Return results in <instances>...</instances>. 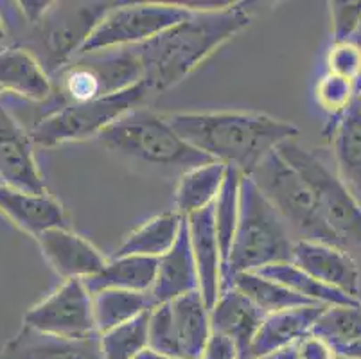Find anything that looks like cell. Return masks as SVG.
Segmentation results:
<instances>
[{
    "label": "cell",
    "mask_w": 361,
    "mask_h": 359,
    "mask_svg": "<svg viewBox=\"0 0 361 359\" xmlns=\"http://www.w3.org/2000/svg\"><path fill=\"white\" fill-rule=\"evenodd\" d=\"M250 20V13L239 4L196 8L187 20L131 47L149 94H162L182 83L209 56L248 28Z\"/></svg>",
    "instance_id": "6da1fadb"
},
{
    "label": "cell",
    "mask_w": 361,
    "mask_h": 359,
    "mask_svg": "<svg viewBox=\"0 0 361 359\" xmlns=\"http://www.w3.org/2000/svg\"><path fill=\"white\" fill-rule=\"evenodd\" d=\"M164 117L195 150L246 176L268 154L300 133L295 124L257 111L166 114Z\"/></svg>",
    "instance_id": "7a4b0ae2"
},
{
    "label": "cell",
    "mask_w": 361,
    "mask_h": 359,
    "mask_svg": "<svg viewBox=\"0 0 361 359\" xmlns=\"http://www.w3.org/2000/svg\"><path fill=\"white\" fill-rule=\"evenodd\" d=\"M295 243L297 239L284 219L259 190L254 180L243 174L238 229L223 276V291L238 273L259 272L266 266L291 262Z\"/></svg>",
    "instance_id": "3957f363"
},
{
    "label": "cell",
    "mask_w": 361,
    "mask_h": 359,
    "mask_svg": "<svg viewBox=\"0 0 361 359\" xmlns=\"http://www.w3.org/2000/svg\"><path fill=\"white\" fill-rule=\"evenodd\" d=\"M104 147L135 162L167 171H187L214 162L187 144L164 115L139 107L97 137Z\"/></svg>",
    "instance_id": "277c9868"
},
{
    "label": "cell",
    "mask_w": 361,
    "mask_h": 359,
    "mask_svg": "<svg viewBox=\"0 0 361 359\" xmlns=\"http://www.w3.org/2000/svg\"><path fill=\"white\" fill-rule=\"evenodd\" d=\"M248 176L284 219L297 241L343 246L340 237L327 225L311 187L279 151L268 154Z\"/></svg>",
    "instance_id": "5b68a950"
},
{
    "label": "cell",
    "mask_w": 361,
    "mask_h": 359,
    "mask_svg": "<svg viewBox=\"0 0 361 359\" xmlns=\"http://www.w3.org/2000/svg\"><path fill=\"white\" fill-rule=\"evenodd\" d=\"M147 95L149 90L142 81L108 97L87 103L65 104L45 115L32 128V142L38 147H54L68 142H80L92 137L97 138L121 117L142 107Z\"/></svg>",
    "instance_id": "8992f818"
},
{
    "label": "cell",
    "mask_w": 361,
    "mask_h": 359,
    "mask_svg": "<svg viewBox=\"0 0 361 359\" xmlns=\"http://www.w3.org/2000/svg\"><path fill=\"white\" fill-rule=\"evenodd\" d=\"M277 151L311 187L327 225L343 246H361V205L336 171H331L317 153L302 147L297 140H288Z\"/></svg>",
    "instance_id": "52a82bcc"
},
{
    "label": "cell",
    "mask_w": 361,
    "mask_h": 359,
    "mask_svg": "<svg viewBox=\"0 0 361 359\" xmlns=\"http://www.w3.org/2000/svg\"><path fill=\"white\" fill-rule=\"evenodd\" d=\"M195 9L171 2L116 4L99 20L78 56L142 45L189 18Z\"/></svg>",
    "instance_id": "ba28073f"
},
{
    "label": "cell",
    "mask_w": 361,
    "mask_h": 359,
    "mask_svg": "<svg viewBox=\"0 0 361 359\" xmlns=\"http://www.w3.org/2000/svg\"><path fill=\"white\" fill-rule=\"evenodd\" d=\"M58 74L61 107L96 101L142 83V68L131 47L78 56Z\"/></svg>",
    "instance_id": "9c48e42d"
},
{
    "label": "cell",
    "mask_w": 361,
    "mask_h": 359,
    "mask_svg": "<svg viewBox=\"0 0 361 359\" xmlns=\"http://www.w3.org/2000/svg\"><path fill=\"white\" fill-rule=\"evenodd\" d=\"M211 336V309L200 291L151 309L149 351L157 354L200 359Z\"/></svg>",
    "instance_id": "30bf717a"
},
{
    "label": "cell",
    "mask_w": 361,
    "mask_h": 359,
    "mask_svg": "<svg viewBox=\"0 0 361 359\" xmlns=\"http://www.w3.org/2000/svg\"><path fill=\"white\" fill-rule=\"evenodd\" d=\"M24 325L42 334L67 340H85L99 334L94 320L92 295L80 279L63 281L47 298L29 309Z\"/></svg>",
    "instance_id": "8fae6325"
},
{
    "label": "cell",
    "mask_w": 361,
    "mask_h": 359,
    "mask_svg": "<svg viewBox=\"0 0 361 359\" xmlns=\"http://www.w3.org/2000/svg\"><path fill=\"white\" fill-rule=\"evenodd\" d=\"M114 6L116 2L52 4L51 11L42 20L47 25V31H44L47 72H60L72 59L78 58L90 32Z\"/></svg>",
    "instance_id": "7c38bea8"
},
{
    "label": "cell",
    "mask_w": 361,
    "mask_h": 359,
    "mask_svg": "<svg viewBox=\"0 0 361 359\" xmlns=\"http://www.w3.org/2000/svg\"><path fill=\"white\" fill-rule=\"evenodd\" d=\"M0 183L13 189L45 194V180L35 157L31 133L20 126L0 99Z\"/></svg>",
    "instance_id": "4fadbf2b"
},
{
    "label": "cell",
    "mask_w": 361,
    "mask_h": 359,
    "mask_svg": "<svg viewBox=\"0 0 361 359\" xmlns=\"http://www.w3.org/2000/svg\"><path fill=\"white\" fill-rule=\"evenodd\" d=\"M291 262L314 276L322 284L360 298V268L343 246L317 241H297Z\"/></svg>",
    "instance_id": "5bb4252c"
},
{
    "label": "cell",
    "mask_w": 361,
    "mask_h": 359,
    "mask_svg": "<svg viewBox=\"0 0 361 359\" xmlns=\"http://www.w3.org/2000/svg\"><path fill=\"white\" fill-rule=\"evenodd\" d=\"M42 253L63 281H85L104 268L106 257L80 233L56 226L36 237Z\"/></svg>",
    "instance_id": "9a60e30c"
},
{
    "label": "cell",
    "mask_w": 361,
    "mask_h": 359,
    "mask_svg": "<svg viewBox=\"0 0 361 359\" xmlns=\"http://www.w3.org/2000/svg\"><path fill=\"white\" fill-rule=\"evenodd\" d=\"M192 257L198 269L200 295L212 309L223 293V259L214 223V205L185 217Z\"/></svg>",
    "instance_id": "2e32d148"
},
{
    "label": "cell",
    "mask_w": 361,
    "mask_h": 359,
    "mask_svg": "<svg viewBox=\"0 0 361 359\" xmlns=\"http://www.w3.org/2000/svg\"><path fill=\"white\" fill-rule=\"evenodd\" d=\"M327 305L310 304L266 315L254 338L250 359H268L270 355L293 347L304 336L311 334L314 322Z\"/></svg>",
    "instance_id": "e0dca14e"
},
{
    "label": "cell",
    "mask_w": 361,
    "mask_h": 359,
    "mask_svg": "<svg viewBox=\"0 0 361 359\" xmlns=\"http://www.w3.org/2000/svg\"><path fill=\"white\" fill-rule=\"evenodd\" d=\"M264 312L241 291L228 288L211 309L212 332L225 336L238 347L239 359H250L254 338L264 320Z\"/></svg>",
    "instance_id": "ac0fdd59"
},
{
    "label": "cell",
    "mask_w": 361,
    "mask_h": 359,
    "mask_svg": "<svg viewBox=\"0 0 361 359\" xmlns=\"http://www.w3.org/2000/svg\"><path fill=\"white\" fill-rule=\"evenodd\" d=\"M195 291H200L198 269L192 257L187 223H183L175 246L159 259L155 284L151 288L149 296L157 308Z\"/></svg>",
    "instance_id": "d6986e66"
},
{
    "label": "cell",
    "mask_w": 361,
    "mask_h": 359,
    "mask_svg": "<svg viewBox=\"0 0 361 359\" xmlns=\"http://www.w3.org/2000/svg\"><path fill=\"white\" fill-rule=\"evenodd\" d=\"M0 212L35 239L56 226H67L63 207L51 194L27 193L6 183H0Z\"/></svg>",
    "instance_id": "ffe728a7"
},
{
    "label": "cell",
    "mask_w": 361,
    "mask_h": 359,
    "mask_svg": "<svg viewBox=\"0 0 361 359\" xmlns=\"http://www.w3.org/2000/svg\"><path fill=\"white\" fill-rule=\"evenodd\" d=\"M0 359H103L99 334L85 340H67L22 329L6 345Z\"/></svg>",
    "instance_id": "44dd1931"
},
{
    "label": "cell",
    "mask_w": 361,
    "mask_h": 359,
    "mask_svg": "<svg viewBox=\"0 0 361 359\" xmlns=\"http://www.w3.org/2000/svg\"><path fill=\"white\" fill-rule=\"evenodd\" d=\"M0 90L42 103L52 94V79L44 65L29 51L22 47H2Z\"/></svg>",
    "instance_id": "7402d4cb"
},
{
    "label": "cell",
    "mask_w": 361,
    "mask_h": 359,
    "mask_svg": "<svg viewBox=\"0 0 361 359\" xmlns=\"http://www.w3.org/2000/svg\"><path fill=\"white\" fill-rule=\"evenodd\" d=\"M336 173L347 189L361 197V108L354 103L336 121L329 123Z\"/></svg>",
    "instance_id": "603a6c76"
},
{
    "label": "cell",
    "mask_w": 361,
    "mask_h": 359,
    "mask_svg": "<svg viewBox=\"0 0 361 359\" xmlns=\"http://www.w3.org/2000/svg\"><path fill=\"white\" fill-rule=\"evenodd\" d=\"M159 259L151 257H111L96 275L85 279L90 295L121 289V291L149 293L155 284Z\"/></svg>",
    "instance_id": "cb8c5ba5"
},
{
    "label": "cell",
    "mask_w": 361,
    "mask_h": 359,
    "mask_svg": "<svg viewBox=\"0 0 361 359\" xmlns=\"http://www.w3.org/2000/svg\"><path fill=\"white\" fill-rule=\"evenodd\" d=\"M185 217L176 210L162 212L128 233L114 257H151L160 259L175 246Z\"/></svg>",
    "instance_id": "d4e9b609"
},
{
    "label": "cell",
    "mask_w": 361,
    "mask_h": 359,
    "mask_svg": "<svg viewBox=\"0 0 361 359\" xmlns=\"http://www.w3.org/2000/svg\"><path fill=\"white\" fill-rule=\"evenodd\" d=\"M225 174L226 166L219 162H209L183 173L175 190L176 212L189 217L191 214L214 205L225 182Z\"/></svg>",
    "instance_id": "484cf974"
},
{
    "label": "cell",
    "mask_w": 361,
    "mask_h": 359,
    "mask_svg": "<svg viewBox=\"0 0 361 359\" xmlns=\"http://www.w3.org/2000/svg\"><path fill=\"white\" fill-rule=\"evenodd\" d=\"M259 275L271 279V281L281 282L297 295L304 296L313 304L322 305H361L360 298L345 295V293L338 291V289L329 288V286L322 284L314 276L295 266L293 262H281V264H271L266 268L259 269Z\"/></svg>",
    "instance_id": "4316f807"
},
{
    "label": "cell",
    "mask_w": 361,
    "mask_h": 359,
    "mask_svg": "<svg viewBox=\"0 0 361 359\" xmlns=\"http://www.w3.org/2000/svg\"><path fill=\"white\" fill-rule=\"evenodd\" d=\"M228 288H234L241 291L246 298H250L264 315H271V312L284 311V309L300 308V305H310V302L304 296L297 295L286 286H282L281 282L266 279V276L259 275L257 272H245L238 273L232 276ZM226 288V289H228Z\"/></svg>",
    "instance_id": "83f0119b"
},
{
    "label": "cell",
    "mask_w": 361,
    "mask_h": 359,
    "mask_svg": "<svg viewBox=\"0 0 361 359\" xmlns=\"http://www.w3.org/2000/svg\"><path fill=\"white\" fill-rule=\"evenodd\" d=\"M92 302H94V320L99 334L121 324H126L155 308L149 293L121 291V289L96 293L92 295Z\"/></svg>",
    "instance_id": "f1b7e54d"
},
{
    "label": "cell",
    "mask_w": 361,
    "mask_h": 359,
    "mask_svg": "<svg viewBox=\"0 0 361 359\" xmlns=\"http://www.w3.org/2000/svg\"><path fill=\"white\" fill-rule=\"evenodd\" d=\"M243 173L235 167L226 166L225 182L214 202V223L218 233L219 250L223 259V276H225L226 264L231 259L232 245H234L235 229L239 219V189H241Z\"/></svg>",
    "instance_id": "f546056e"
},
{
    "label": "cell",
    "mask_w": 361,
    "mask_h": 359,
    "mask_svg": "<svg viewBox=\"0 0 361 359\" xmlns=\"http://www.w3.org/2000/svg\"><path fill=\"white\" fill-rule=\"evenodd\" d=\"M149 312L99 334L103 359H139L149 351Z\"/></svg>",
    "instance_id": "4dcf8cb0"
},
{
    "label": "cell",
    "mask_w": 361,
    "mask_h": 359,
    "mask_svg": "<svg viewBox=\"0 0 361 359\" xmlns=\"http://www.w3.org/2000/svg\"><path fill=\"white\" fill-rule=\"evenodd\" d=\"M314 336L334 351L361 340V305H327L313 325Z\"/></svg>",
    "instance_id": "1f68e13d"
},
{
    "label": "cell",
    "mask_w": 361,
    "mask_h": 359,
    "mask_svg": "<svg viewBox=\"0 0 361 359\" xmlns=\"http://www.w3.org/2000/svg\"><path fill=\"white\" fill-rule=\"evenodd\" d=\"M317 103L322 110L329 115L331 121H336L356 99V83L345 78L334 75L326 72L318 79L317 88Z\"/></svg>",
    "instance_id": "d6a6232c"
},
{
    "label": "cell",
    "mask_w": 361,
    "mask_h": 359,
    "mask_svg": "<svg viewBox=\"0 0 361 359\" xmlns=\"http://www.w3.org/2000/svg\"><path fill=\"white\" fill-rule=\"evenodd\" d=\"M331 8V31L333 44L350 42L361 18V0H334Z\"/></svg>",
    "instance_id": "836d02e7"
},
{
    "label": "cell",
    "mask_w": 361,
    "mask_h": 359,
    "mask_svg": "<svg viewBox=\"0 0 361 359\" xmlns=\"http://www.w3.org/2000/svg\"><path fill=\"white\" fill-rule=\"evenodd\" d=\"M327 72L356 83L361 75V49L353 42L331 45L327 52Z\"/></svg>",
    "instance_id": "e575fe53"
},
{
    "label": "cell",
    "mask_w": 361,
    "mask_h": 359,
    "mask_svg": "<svg viewBox=\"0 0 361 359\" xmlns=\"http://www.w3.org/2000/svg\"><path fill=\"white\" fill-rule=\"evenodd\" d=\"M293 348L298 359H338V354L333 345L314 336L313 332L304 336L302 340H298L293 345Z\"/></svg>",
    "instance_id": "d590c367"
},
{
    "label": "cell",
    "mask_w": 361,
    "mask_h": 359,
    "mask_svg": "<svg viewBox=\"0 0 361 359\" xmlns=\"http://www.w3.org/2000/svg\"><path fill=\"white\" fill-rule=\"evenodd\" d=\"M200 359H239V352L232 340L218 334V332H212L211 340Z\"/></svg>",
    "instance_id": "8d00e7d4"
},
{
    "label": "cell",
    "mask_w": 361,
    "mask_h": 359,
    "mask_svg": "<svg viewBox=\"0 0 361 359\" xmlns=\"http://www.w3.org/2000/svg\"><path fill=\"white\" fill-rule=\"evenodd\" d=\"M54 2H18V9L31 24H40Z\"/></svg>",
    "instance_id": "74e56055"
},
{
    "label": "cell",
    "mask_w": 361,
    "mask_h": 359,
    "mask_svg": "<svg viewBox=\"0 0 361 359\" xmlns=\"http://www.w3.org/2000/svg\"><path fill=\"white\" fill-rule=\"evenodd\" d=\"M338 358L343 359H361V340L356 343H350L347 347H341L336 351Z\"/></svg>",
    "instance_id": "f35d334b"
},
{
    "label": "cell",
    "mask_w": 361,
    "mask_h": 359,
    "mask_svg": "<svg viewBox=\"0 0 361 359\" xmlns=\"http://www.w3.org/2000/svg\"><path fill=\"white\" fill-rule=\"evenodd\" d=\"M268 359H298V358H297V354H295V348L290 347V348H286V351H281V352H277V354L270 355Z\"/></svg>",
    "instance_id": "ab89813d"
},
{
    "label": "cell",
    "mask_w": 361,
    "mask_h": 359,
    "mask_svg": "<svg viewBox=\"0 0 361 359\" xmlns=\"http://www.w3.org/2000/svg\"><path fill=\"white\" fill-rule=\"evenodd\" d=\"M139 359H185V358H176V355L157 354V352H153V351H146Z\"/></svg>",
    "instance_id": "60d3db41"
},
{
    "label": "cell",
    "mask_w": 361,
    "mask_h": 359,
    "mask_svg": "<svg viewBox=\"0 0 361 359\" xmlns=\"http://www.w3.org/2000/svg\"><path fill=\"white\" fill-rule=\"evenodd\" d=\"M350 42H353L354 45H357V47L361 49V18H360V24H357L356 32H354L353 38H350Z\"/></svg>",
    "instance_id": "b9f144b4"
},
{
    "label": "cell",
    "mask_w": 361,
    "mask_h": 359,
    "mask_svg": "<svg viewBox=\"0 0 361 359\" xmlns=\"http://www.w3.org/2000/svg\"><path fill=\"white\" fill-rule=\"evenodd\" d=\"M6 38V28H4V22H2V16H0V42H4Z\"/></svg>",
    "instance_id": "7bdbcfd3"
},
{
    "label": "cell",
    "mask_w": 361,
    "mask_h": 359,
    "mask_svg": "<svg viewBox=\"0 0 361 359\" xmlns=\"http://www.w3.org/2000/svg\"><path fill=\"white\" fill-rule=\"evenodd\" d=\"M357 92H361V75H360V79L356 81V94Z\"/></svg>",
    "instance_id": "ee69618b"
},
{
    "label": "cell",
    "mask_w": 361,
    "mask_h": 359,
    "mask_svg": "<svg viewBox=\"0 0 361 359\" xmlns=\"http://www.w3.org/2000/svg\"><path fill=\"white\" fill-rule=\"evenodd\" d=\"M356 103L360 104V108H361V92H357L356 94Z\"/></svg>",
    "instance_id": "f6af8a7d"
},
{
    "label": "cell",
    "mask_w": 361,
    "mask_h": 359,
    "mask_svg": "<svg viewBox=\"0 0 361 359\" xmlns=\"http://www.w3.org/2000/svg\"><path fill=\"white\" fill-rule=\"evenodd\" d=\"M0 94H2V90H0Z\"/></svg>",
    "instance_id": "bcb514c9"
}]
</instances>
